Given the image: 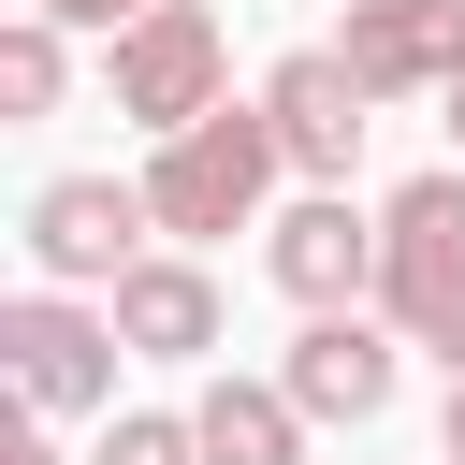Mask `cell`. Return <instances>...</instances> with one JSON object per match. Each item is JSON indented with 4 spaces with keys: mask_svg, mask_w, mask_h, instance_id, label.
<instances>
[{
    "mask_svg": "<svg viewBox=\"0 0 465 465\" xmlns=\"http://www.w3.org/2000/svg\"><path fill=\"white\" fill-rule=\"evenodd\" d=\"M276 116L262 102H218V116H189V131H160V160H145V203H160V232H247L262 218V189H276Z\"/></svg>",
    "mask_w": 465,
    "mask_h": 465,
    "instance_id": "cell-1",
    "label": "cell"
},
{
    "mask_svg": "<svg viewBox=\"0 0 465 465\" xmlns=\"http://www.w3.org/2000/svg\"><path fill=\"white\" fill-rule=\"evenodd\" d=\"M378 305L407 334H450L465 320V174H421L392 218H378Z\"/></svg>",
    "mask_w": 465,
    "mask_h": 465,
    "instance_id": "cell-2",
    "label": "cell"
},
{
    "mask_svg": "<svg viewBox=\"0 0 465 465\" xmlns=\"http://www.w3.org/2000/svg\"><path fill=\"white\" fill-rule=\"evenodd\" d=\"M145 218H160V203L116 189V174H58V189H29V262H44V291H116Z\"/></svg>",
    "mask_w": 465,
    "mask_h": 465,
    "instance_id": "cell-3",
    "label": "cell"
},
{
    "mask_svg": "<svg viewBox=\"0 0 465 465\" xmlns=\"http://www.w3.org/2000/svg\"><path fill=\"white\" fill-rule=\"evenodd\" d=\"M116 116H145V131L218 116V15L203 0H160L145 29H116Z\"/></svg>",
    "mask_w": 465,
    "mask_h": 465,
    "instance_id": "cell-4",
    "label": "cell"
},
{
    "mask_svg": "<svg viewBox=\"0 0 465 465\" xmlns=\"http://www.w3.org/2000/svg\"><path fill=\"white\" fill-rule=\"evenodd\" d=\"M0 349H15V392L29 407H116V320H87L73 291H29L15 320H0Z\"/></svg>",
    "mask_w": 465,
    "mask_h": 465,
    "instance_id": "cell-5",
    "label": "cell"
},
{
    "mask_svg": "<svg viewBox=\"0 0 465 465\" xmlns=\"http://www.w3.org/2000/svg\"><path fill=\"white\" fill-rule=\"evenodd\" d=\"M363 73L334 58V44H305V58H276V87H262V116H276V145H291V174H334L349 189V160H363Z\"/></svg>",
    "mask_w": 465,
    "mask_h": 465,
    "instance_id": "cell-6",
    "label": "cell"
},
{
    "mask_svg": "<svg viewBox=\"0 0 465 465\" xmlns=\"http://www.w3.org/2000/svg\"><path fill=\"white\" fill-rule=\"evenodd\" d=\"M378 102L407 87H465V0H349V44H334Z\"/></svg>",
    "mask_w": 465,
    "mask_h": 465,
    "instance_id": "cell-7",
    "label": "cell"
},
{
    "mask_svg": "<svg viewBox=\"0 0 465 465\" xmlns=\"http://www.w3.org/2000/svg\"><path fill=\"white\" fill-rule=\"evenodd\" d=\"M262 262H276V291H291L305 320H320V305H363V291H378V232L349 218V189H305V203L276 218V247H262Z\"/></svg>",
    "mask_w": 465,
    "mask_h": 465,
    "instance_id": "cell-8",
    "label": "cell"
},
{
    "mask_svg": "<svg viewBox=\"0 0 465 465\" xmlns=\"http://www.w3.org/2000/svg\"><path fill=\"white\" fill-rule=\"evenodd\" d=\"M291 407H305V421H378V407H392V349H378L349 305H320V320L291 334Z\"/></svg>",
    "mask_w": 465,
    "mask_h": 465,
    "instance_id": "cell-9",
    "label": "cell"
},
{
    "mask_svg": "<svg viewBox=\"0 0 465 465\" xmlns=\"http://www.w3.org/2000/svg\"><path fill=\"white\" fill-rule=\"evenodd\" d=\"M102 320H116L145 363H203V349H218V276H203V262H131Z\"/></svg>",
    "mask_w": 465,
    "mask_h": 465,
    "instance_id": "cell-10",
    "label": "cell"
},
{
    "mask_svg": "<svg viewBox=\"0 0 465 465\" xmlns=\"http://www.w3.org/2000/svg\"><path fill=\"white\" fill-rule=\"evenodd\" d=\"M203 465H305V407L291 378H203Z\"/></svg>",
    "mask_w": 465,
    "mask_h": 465,
    "instance_id": "cell-11",
    "label": "cell"
},
{
    "mask_svg": "<svg viewBox=\"0 0 465 465\" xmlns=\"http://www.w3.org/2000/svg\"><path fill=\"white\" fill-rule=\"evenodd\" d=\"M58 73H73L58 58V15H15L0 29V116H58Z\"/></svg>",
    "mask_w": 465,
    "mask_h": 465,
    "instance_id": "cell-12",
    "label": "cell"
},
{
    "mask_svg": "<svg viewBox=\"0 0 465 465\" xmlns=\"http://www.w3.org/2000/svg\"><path fill=\"white\" fill-rule=\"evenodd\" d=\"M102 465H203V421H160V407H131V421L102 436Z\"/></svg>",
    "mask_w": 465,
    "mask_h": 465,
    "instance_id": "cell-13",
    "label": "cell"
},
{
    "mask_svg": "<svg viewBox=\"0 0 465 465\" xmlns=\"http://www.w3.org/2000/svg\"><path fill=\"white\" fill-rule=\"evenodd\" d=\"M44 15H58V29H145L160 0H44Z\"/></svg>",
    "mask_w": 465,
    "mask_h": 465,
    "instance_id": "cell-14",
    "label": "cell"
},
{
    "mask_svg": "<svg viewBox=\"0 0 465 465\" xmlns=\"http://www.w3.org/2000/svg\"><path fill=\"white\" fill-rule=\"evenodd\" d=\"M0 465H58V450H44V436H15V450H0Z\"/></svg>",
    "mask_w": 465,
    "mask_h": 465,
    "instance_id": "cell-15",
    "label": "cell"
},
{
    "mask_svg": "<svg viewBox=\"0 0 465 465\" xmlns=\"http://www.w3.org/2000/svg\"><path fill=\"white\" fill-rule=\"evenodd\" d=\"M450 465H465V378H450Z\"/></svg>",
    "mask_w": 465,
    "mask_h": 465,
    "instance_id": "cell-16",
    "label": "cell"
},
{
    "mask_svg": "<svg viewBox=\"0 0 465 465\" xmlns=\"http://www.w3.org/2000/svg\"><path fill=\"white\" fill-rule=\"evenodd\" d=\"M436 349H450V378H465V320H450V334H436Z\"/></svg>",
    "mask_w": 465,
    "mask_h": 465,
    "instance_id": "cell-17",
    "label": "cell"
},
{
    "mask_svg": "<svg viewBox=\"0 0 465 465\" xmlns=\"http://www.w3.org/2000/svg\"><path fill=\"white\" fill-rule=\"evenodd\" d=\"M450 145H465V87H450Z\"/></svg>",
    "mask_w": 465,
    "mask_h": 465,
    "instance_id": "cell-18",
    "label": "cell"
}]
</instances>
